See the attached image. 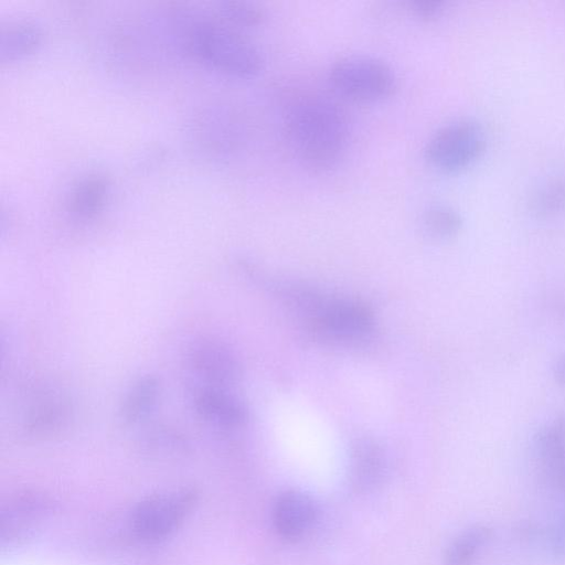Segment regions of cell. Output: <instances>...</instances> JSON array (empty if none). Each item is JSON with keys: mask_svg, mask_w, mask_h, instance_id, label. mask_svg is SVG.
Segmentation results:
<instances>
[{"mask_svg": "<svg viewBox=\"0 0 565 565\" xmlns=\"http://www.w3.org/2000/svg\"><path fill=\"white\" fill-rule=\"evenodd\" d=\"M284 129L299 161L315 172L337 167L349 146L350 127L344 110L321 95L294 99L284 114Z\"/></svg>", "mask_w": 565, "mask_h": 565, "instance_id": "obj_1", "label": "cell"}, {"mask_svg": "<svg viewBox=\"0 0 565 565\" xmlns=\"http://www.w3.org/2000/svg\"><path fill=\"white\" fill-rule=\"evenodd\" d=\"M182 45L198 61L231 76L249 78L264 68L262 52L217 19L189 22L182 31Z\"/></svg>", "mask_w": 565, "mask_h": 565, "instance_id": "obj_2", "label": "cell"}, {"mask_svg": "<svg viewBox=\"0 0 565 565\" xmlns=\"http://www.w3.org/2000/svg\"><path fill=\"white\" fill-rule=\"evenodd\" d=\"M329 81L341 96L363 104L382 102L396 89V76L382 60L348 56L334 63Z\"/></svg>", "mask_w": 565, "mask_h": 565, "instance_id": "obj_3", "label": "cell"}, {"mask_svg": "<svg viewBox=\"0 0 565 565\" xmlns=\"http://www.w3.org/2000/svg\"><path fill=\"white\" fill-rule=\"evenodd\" d=\"M486 135L471 119H457L440 127L425 147V159L434 169L452 173L473 163L484 151Z\"/></svg>", "mask_w": 565, "mask_h": 565, "instance_id": "obj_4", "label": "cell"}, {"mask_svg": "<svg viewBox=\"0 0 565 565\" xmlns=\"http://www.w3.org/2000/svg\"><path fill=\"white\" fill-rule=\"evenodd\" d=\"M196 501L193 490L181 489L159 493L140 501L130 523L135 534L146 542H158L173 533Z\"/></svg>", "mask_w": 565, "mask_h": 565, "instance_id": "obj_5", "label": "cell"}, {"mask_svg": "<svg viewBox=\"0 0 565 565\" xmlns=\"http://www.w3.org/2000/svg\"><path fill=\"white\" fill-rule=\"evenodd\" d=\"M310 316L312 330L327 340L352 342L373 330L372 312L351 300L323 299Z\"/></svg>", "mask_w": 565, "mask_h": 565, "instance_id": "obj_6", "label": "cell"}, {"mask_svg": "<svg viewBox=\"0 0 565 565\" xmlns=\"http://www.w3.org/2000/svg\"><path fill=\"white\" fill-rule=\"evenodd\" d=\"M185 362L190 371L203 382L202 386L226 388L239 375V366L233 353L212 339L194 341L186 351Z\"/></svg>", "mask_w": 565, "mask_h": 565, "instance_id": "obj_7", "label": "cell"}, {"mask_svg": "<svg viewBox=\"0 0 565 565\" xmlns=\"http://www.w3.org/2000/svg\"><path fill=\"white\" fill-rule=\"evenodd\" d=\"M50 510V502L41 494L24 492L12 498L2 510V545L28 539L46 519Z\"/></svg>", "mask_w": 565, "mask_h": 565, "instance_id": "obj_8", "label": "cell"}, {"mask_svg": "<svg viewBox=\"0 0 565 565\" xmlns=\"http://www.w3.org/2000/svg\"><path fill=\"white\" fill-rule=\"evenodd\" d=\"M277 534L286 541L301 539L317 519L312 498L298 490H286L275 500L271 513Z\"/></svg>", "mask_w": 565, "mask_h": 565, "instance_id": "obj_9", "label": "cell"}, {"mask_svg": "<svg viewBox=\"0 0 565 565\" xmlns=\"http://www.w3.org/2000/svg\"><path fill=\"white\" fill-rule=\"evenodd\" d=\"M73 417V406L67 396L42 393L29 406L23 417L24 430L35 437L52 436L65 428Z\"/></svg>", "mask_w": 565, "mask_h": 565, "instance_id": "obj_10", "label": "cell"}, {"mask_svg": "<svg viewBox=\"0 0 565 565\" xmlns=\"http://www.w3.org/2000/svg\"><path fill=\"white\" fill-rule=\"evenodd\" d=\"M194 407L204 420L217 426L237 427L247 420L244 403L225 387L200 386Z\"/></svg>", "mask_w": 565, "mask_h": 565, "instance_id": "obj_11", "label": "cell"}, {"mask_svg": "<svg viewBox=\"0 0 565 565\" xmlns=\"http://www.w3.org/2000/svg\"><path fill=\"white\" fill-rule=\"evenodd\" d=\"M42 38V28L34 20L20 18L2 22L0 61L13 62L32 54L40 46Z\"/></svg>", "mask_w": 565, "mask_h": 565, "instance_id": "obj_12", "label": "cell"}, {"mask_svg": "<svg viewBox=\"0 0 565 565\" xmlns=\"http://www.w3.org/2000/svg\"><path fill=\"white\" fill-rule=\"evenodd\" d=\"M109 182L98 173H90L72 186L66 200V209L72 217L87 221L99 214L108 199Z\"/></svg>", "mask_w": 565, "mask_h": 565, "instance_id": "obj_13", "label": "cell"}, {"mask_svg": "<svg viewBox=\"0 0 565 565\" xmlns=\"http://www.w3.org/2000/svg\"><path fill=\"white\" fill-rule=\"evenodd\" d=\"M384 471L381 447L371 439H361L353 446L350 463V480L358 491H367L376 486Z\"/></svg>", "mask_w": 565, "mask_h": 565, "instance_id": "obj_14", "label": "cell"}, {"mask_svg": "<svg viewBox=\"0 0 565 565\" xmlns=\"http://www.w3.org/2000/svg\"><path fill=\"white\" fill-rule=\"evenodd\" d=\"M160 395L159 380L153 375H143L136 380L126 392L120 404L121 419L136 424L147 418L158 403Z\"/></svg>", "mask_w": 565, "mask_h": 565, "instance_id": "obj_15", "label": "cell"}, {"mask_svg": "<svg viewBox=\"0 0 565 565\" xmlns=\"http://www.w3.org/2000/svg\"><path fill=\"white\" fill-rule=\"evenodd\" d=\"M491 537L492 531L486 525L463 530L448 545L445 565H475Z\"/></svg>", "mask_w": 565, "mask_h": 565, "instance_id": "obj_16", "label": "cell"}, {"mask_svg": "<svg viewBox=\"0 0 565 565\" xmlns=\"http://www.w3.org/2000/svg\"><path fill=\"white\" fill-rule=\"evenodd\" d=\"M530 209L539 217H551L565 212V175L543 182L530 198Z\"/></svg>", "mask_w": 565, "mask_h": 565, "instance_id": "obj_17", "label": "cell"}, {"mask_svg": "<svg viewBox=\"0 0 565 565\" xmlns=\"http://www.w3.org/2000/svg\"><path fill=\"white\" fill-rule=\"evenodd\" d=\"M217 20L236 30L252 29L265 21V11L256 3L248 1H222L215 9Z\"/></svg>", "mask_w": 565, "mask_h": 565, "instance_id": "obj_18", "label": "cell"}, {"mask_svg": "<svg viewBox=\"0 0 565 565\" xmlns=\"http://www.w3.org/2000/svg\"><path fill=\"white\" fill-rule=\"evenodd\" d=\"M425 231L435 238H449L456 235L462 225L460 214L447 204H431L422 216Z\"/></svg>", "mask_w": 565, "mask_h": 565, "instance_id": "obj_19", "label": "cell"}, {"mask_svg": "<svg viewBox=\"0 0 565 565\" xmlns=\"http://www.w3.org/2000/svg\"><path fill=\"white\" fill-rule=\"evenodd\" d=\"M545 540L552 556L565 559V500L546 530Z\"/></svg>", "mask_w": 565, "mask_h": 565, "instance_id": "obj_20", "label": "cell"}, {"mask_svg": "<svg viewBox=\"0 0 565 565\" xmlns=\"http://www.w3.org/2000/svg\"><path fill=\"white\" fill-rule=\"evenodd\" d=\"M405 6L415 17L423 20H431L439 17L446 9L444 0H409Z\"/></svg>", "mask_w": 565, "mask_h": 565, "instance_id": "obj_21", "label": "cell"}, {"mask_svg": "<svg viewBox=\"0 0 565 565\" xmlns=\"http://www.w3.org/2000/svg\"><path fill=\"white\" fill-rule=\"evenodd\" d=\"M554 375L558 384L565 385V354H563L556 362Z\"/></svg>", "mask_w": 565, "mask_h": 565, "instance_id": "obj_22", "label": "cell"}]
</instances>
